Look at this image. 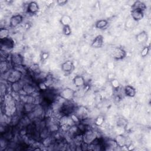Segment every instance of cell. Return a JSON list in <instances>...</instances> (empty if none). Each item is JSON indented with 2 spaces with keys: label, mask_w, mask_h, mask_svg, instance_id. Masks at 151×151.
I'll return each mask as SVG.
<instances>
[{
  "label": "cell",
  "mask_w": 151,
  "mask_h": 151,
  "mask_svg": "<svg viewBox=\"0 0 151 151\" xmlns=\"http://www.w3.org/2000/svg\"><path fill=\"white\" fill-rule=\"evenodd\" d=\"M5 74H6L5 80L8 83L12 84L21 80L23 74L21 71L13 68L12 69H10L8 71L5 73Z\"/></svg>",
  "instance_id": "cell-1"
},
{
  "label": "cell",
  "mask_w": 151,
  "mask_h": 151,
  "mask_svg": "<svg viewBox=\"0 0 151 151\" xmlns=\"http://www.w3.org/2000/svg\"><path fill=\"white\" fill-rule=\"evenodd\" d=\"M97 139V134L92 130H86L82 136V142L87 145L93 144Z\"/></svg>",
  "instance_id": "cell-2"
},
{
  "label": "cell",
  "mask_w": 151,
  "mask_h": 151,
  "mask_svg": "<svg viewBox=\"0 0 151 151\" xmlns=\"http://www.w3.org/2000/svg\"><path fill=\"white\" fill-rule=\"evenodd\" d=\"M0 44L1 51L4 52L11 50L14 48L15 46L14 41L10 37H8L3 40H0Z\"/></svg>",
  "instance_id": "cell-3"
},
{
  "label": "cell",
  "mask_w": 151,
  "mask_h": 151,
  "mask_svg": "<svg viewBox=\"0 0 151 151\" xmlns=\"http://www.w3.org/2000/svg\"><path fill=\"white\" fill-rule=\"evenodd\" d=\"M76 93V92L75 90L67 87L61 90L58 94V96L61 99L65 101H71L74 99Z\"/></svg>",
  "instance_id": "cell-4"
},
{
  "label": "cell",
  "mask_w": 151,
  "mask_h": 151,
  "mask_svg": "<svg viewBox=\"0 0 151 151\" xmlns=\"http://www.w3.org/2000/svg\"><path fill=\"white\" fill-rule=\"evenodd\" d=\"M112 57L116 60H122L126 56V51L122 47H114L111 51Z\"/></svg>",
  "instance_id": "cell-5"
},
{
  "label": "cell",
  "mask_w": 151,
  "mask_h": 151,
  "mask_svg": "<svg viewBox=\"0 0 151 151\" xmlns=\"http://www.w3.org/2000/svg\"><path fill=\"white\" fill-rule=\"evenodd\" d=\"M11 63L14 67L22 65L24 63V57L19 53H14L11 55Z\"/></svg>",
  "instance_id": "cell-6"
},
{
  "label": "cell",
  "mask_w": 151,
  "mask_h": 151,
  "mask_svg": "<svg viewBox=\"0 0 151 151\" xmlns=\"http://www.w3.org/2000/svg\"><path fill=\"white\" fill-rule=\"evenodd\" d=\"M73 113L80 119V120H81L82 119H86L87 117L88 110L85 107L80 106L78 107L75 108Z\"/></svg>",
  "instance_id": "cell-7"
},
{
  "label": "cell",
  "mask_w": 151,
  "mask_h": 151,
  "mask_svg": "<svg viewBox=\"0 0 151 151\" xmlns=\"http://www.w3.org/2000/svg\"><path fill=\"white\" fill-rule=\"evenodd\" d=\"M37 91L36 88L35 87L28 83H25L22 86V90L19 93L20 95H24V94H33Z\"/></svg>",
  "instance_id": "cell-8"
},
{
  "label": "cell",
  "mask_w": 151,
  "mask_h": 151,
  "mask_svg": "<svg viewBox=\"0 0 151 151\" xmlns=\"http://www.w3.org/2000/svg\"><path fill=\"white\" fill-rule=\"evenodd\" d=\"M23 21V17L21 14H16L12 15L9 19V27L15 28L18 27Z\"/></svg>",
  "instance_id": "cell-9"
},
{
  "label": "cell",
  "mask_w": 151,
  "mask_h": 151,
  "mask_svg": "<svg viewBox=\"0 0 151 151\" xmlns=\"http://www.w3.org/2000/svg\"><path fill=\"white\" fill-rule=\"evenodd\" d=\"M40 9V6L36 1H30L27 6V12L30 14H36Z\"/></svg>",
  "instance_id": "cell-10"
},
{
  "label": "cell",
  "mask_w": 151,
  "mask_h": 151,
  "mask_svg": "<svg viewBox=\"0 0 151 151\" xmlns=\"http://www.w3.org/2000/svg\"><path fill=\"white\" fill-rule=\"evenodd\" d=\"M114 140L117 145V147H126L127 146H129V144L127 143V141H128L127 137L124 136L123 134H118L117 136H116V137L114 139Z\"/></svg>",
  "instance_id": "cell-11"
},
{
  "label": "cell",
  "mask_w": 151,
  "mask_h": 151,
  "mask_svg": "<svg viewBox=\"0 0 151 151\" xmlns=\"http://www.w3.org/2000/svg\"><path fill=\"white\" fill-rule=\"evenodd\" d=\"M130 14L132 19L135 21H139L144 17V11L139 9H132Z\"/></svg>",
  "instance_id": "cell-12"
},
{
  "label": "cell",
  "mask_w": 151,
  "mask_h": 151,
  "mask_svg": "<svg viewBox=\"0 0 151 151\" xmlns=\"http://www.w3.org/2000/svg\"><path fill=\"white\" fill-rule=\"evenodd\" d=\"M104 43V38L101 35H97L92 41L91 47L94 48H101Z\"/></svg>",
  "instance_id": "cell-13"
},
{
  "label": "cell",
  "mask_w": 151,
  "mask_h": 151,
  "mask_svg": "<svg viewBox=\"0 0 151 151\" xmlns=\"http://www.w3.org/2000/svg\"><path fill=\"white\" fill-rule=\"evenodd\" d=\"M61 68L62 71L65 73H71L74 68V64L73 61L67 60L66 61H64L63 63L61 64Z\"/></svg>",
  "instance_id": "cell-14"
},
{
  "label": "cell",
  "mask_w": 151,
  "mask_h": 151,
  "mask_svg": "<svg viewBox=\"0 0 151 151\" xmlns=\"http://www.w3.org/2000/svg\"><path fill=\"white\" fill-rule=\"evenodd\" d=\"M73 84L77 88H81L85 85V79L83 76L80 75L76 76L73 79Z\"/></svg>",
  "instance_id": "cell-15"
},
{
  "label": "cell",
  "mask_w": 151,
  "mask_h": 151,
  "mask_svg": "<svg viewBox=\"0 0 151 151\" xmlns=\"http://www.w3.org/2000/svg\"><path fill=\"white\" fill-rule=\"evenodd\" d=\"M123 91L125 96L129 97H134L136 94V90L135 88L130 85L126 86L124 87Z\"/></svg>",
  "instance_id": "cell-16"
},
{
  "label": "cell",
  "mask_w": 151,
  "mask_h": 151,
  "mask_svg": "<svg viewBox=\"0 0 151 151\" xmlns=\"http://www.w3.org/2000/svg\"><path fill=\"white\" fill-rule=\"evenodd\" d=\"M148 39V35L145 31H142L136 35V40L137 42L142 44L147 41Z\"/></svg>",
  "instance_id": "cell-17"
},
{
  "label": "cell",
  "mask_w": 151,
  "mask_h": 151,
  "mask_svg": "<svg viewBox=\"0 0 151 151\" xmlns=\"http://www.w3.org/2000/svg\"><path fill=\"white\" fill-rule=\"evenodd\" d=\"M24 84V83H22L21 82V80L17 82L11 84V90H12L13 92L19 93L22 89V86H23Z\"/></svg>",
  "instance_id": "cell-18"
},
{
  "label": "cell",
  "mask_w": 151,
  "mask_h": 151,
  "mask_svg": "<svg viewBox=\"0 0 151 151\" xmlns=\"http://www.w3.org/2000/svg\"><path fill=\"white\" fill-rule=\"evenodd\" d=\"M109 25V22L106 19H100L96 21L95 24V27L96 28L99 29H105Z\"/></svg>",
  "instance_id": "cell-19"
},
{
  "label": "cell",
  "mask_w": 151,
  "mask_h": 151,
  "mask_svg": "<svg viewBox=\"0 0 151 151\" xmlns=\"http://www.w3.org/2000/svg\"><path fill=\"white\" fill-rule=\"evenodd\" d=\"M132 9H139L144 11L146 9V5L141 1H136L132 4Z\"/></svg>",
  "instance_id": "cell-20"
},
{
  "label": "cell",
  "mask_w": 151,
  "mask_h": 151,
  "mask_svg": "<svg viewBox=\"0 0 151 151\" xmlns=\"http://www.w3.org/2000/svg\"><path fill=\"white\" fill-rule=\"evenodd\" d=\"M60 22L61 24L63 25V27H64V26L70 25V24L72 22V20H71V17L69 15H64L61 17Z\"/></svg>",
  "instance_id": "cell-21"
},
{
  "label": "cell",
  "mask_w": 151,
  "mask_h": 151,
  "mask_svg": "<svg viewBox=\"0 0 151 151\" xmlns=\"http://www.w3.org/2000/svg\"><path fill=\"white\" fill-rule=\"evenodd\" d=\"M0 70L1 74H5L10 69L9 68V63L7 61H1L0 63Z\"/></svg>",
  "instance_id": "cell-22"
},
{
  "label": "cell",
  "mask_w": 151,
  "mask_h": 151,
  "mask_svg": "<svg viewBox=\"0 0 151 151\" xmlns=\"http://www.w3.org/2000/svg\"><path fill=\"white\" fill-rule=\"evenodd\" d=\"M9 37V29L3 27L0 29V40L5 39Z\"/></svg>",
  "instance_id": "cell-23"
},
{
  "label": "cell",
  "mask_w": 151,
  "mask_h": 151,
  "mask_svg": "<svg viewBox=\"0 0 151 151\" xmlns=\"http://www.w3.org/2000/svg\"><path fill=\"white\" fill-rule=\"evenodd\" d=\"M72 31L70 27V25L64 26L63 27V34L65 36H69L71 34Z\"/></svg>",
  "instance_id": "cell-24"
},
{
  "label": "cell",
  "mask_w": 151,
  "mask_h": 151,
  "mask_svg": "<svg viewBox=\"0 0 151 151\" xmlns=\"http://www.w3.org/2000/svg\"><path fill=\"white\" fill-rule=\"evenodd\" d=\"M110 84H111L112 87L114 90L119 89L120 86V84L119 81L117 79H116V78H113L111 80V81H110Z\"/></svg>",
  "instance_id": "cell-25"
},
{
  "label": "cell",
  "mask_w": 151,
  "mask_h": 151,
  "mask_svg": "<svg viewBox=\"0 0 151 151\" xmlns=\"http://www.w3.org/2000/svg\"><path fill=\"white\" fill-rule=\"evenodd\" d=\"M150 51V47L149 46H145L143 48V49L141 51L140 55L142 57H145L148 55Z\"/></svg>",
  "instance_id": "cell-26"
},
{
  "label": "cell",
  "mask_w": 151,
  "mask_h": 151,
  "mask_svg": "<svg viewBox=\"0 0 151 151\" xmlns=\"http://www.w3.org/2000/svg\"><path fill=\"white\" fill-rule=\"evenodd\" d=\"M104 121V117L102 116H98L94 120V123L97 126H101Z\"/></svg>",
  "instance_id": "cell-27"
},
{
  "label": "cell",
  "mask_w": 151,
  "mask_h": 151,
  "mask_svg": "<svg viewBox=\"0 0 151 151\" xmlns=\"http://www.w3.org/2000/svg\"><path fill=\"white\" fill-rule=\"evenodd\" d=\"M59 129V126L55 123H52L49 127V130L51 132H57Z\"/></svg>",
  "instance_id": "cell-28"
},
{
  "label": "cell",
  "mask_w": 151,
  "mask_h": 151,
  "mask_svg": "<svg viewBox=\"0 0 151 151\" xmlns=\"http://www.w3.org/2000/svg\"><path fill=\"white\" fill-rule=\"evenodd\" d=\"M38 87L41 90H46L48 88V86L44 81H41L38 83Z\"/></svg>",
  "instance_id": "cell-29"
},
{
  "label": "cell",
  "mask_w": 151,
  "mask_h": 151,
  "mask_svg": "<svg viewBox=\"0 0 151 151\" xmlns=\"http://www.w3.org/2000/svg\"><path fill=\"white\" fill-rule=\"evenodd\" d=\"M68 2L67 0H58L57 1V4L59 5V6H64L65 5H66Z\"/></svg>",
  "instance_id": "cell-30"
},
{
  "label": "cell",
  "mask_w": 151,
  "mask_h": 151,
  "mask_svg": "<svg viewBox=\"0 0 151 151\" xmlns=\"http://www.w3.org/2000/svg\"><path fill=\"white\" fill-rule=\"evenodd\" d=\"M48 56H49V54L47 52H44L41 54V58L44 60H45L47 58H48Z\"/></svg>",
  "instance_id": "cell-31"
},
{
  "label": "cell",
  "mask_w": 151,
  "mask_h": 151,
  "mask_svg": "<svg viewBox=\"0 0 151 151\" xmlns=\"http://www.w3.org/2000/svg\"><path fill=\"white\" fill-rule=\"evenodd\" d=\"M53 3V1H46V4H47V5H52V4Z\"/></svg>",
  "instance_id": "cell-32"
}]
</instances>
